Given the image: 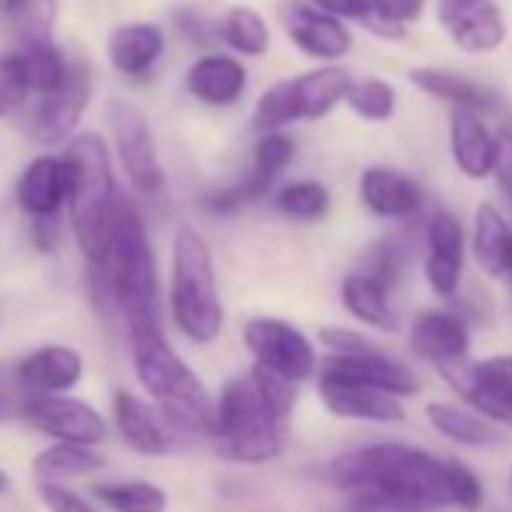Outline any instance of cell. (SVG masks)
<instances>
[{
    "mask_svg": "<svg viewBox=\"0 0 512 512\" xmlns=\"http://www.w3.org/2000/svg\"><path fill=\"white\" fill-rule=\"evenodd\" d=\"M404 443H371V446H356L347 449L341 455H335L323 476L332 488L341 491H362L377 485V479L386 473V467L392 464V458L401 452Z\"/></svg>",
    "mask_w": 512,
    "mask_h": 512,
    "instance_id": "22",
    "label": "cell"
},
{
    "mask_svg": "<svg viewBox=\"0 0 512 512\" xmlns=\"http://www.w3.org/2000/svg\"><path fill=\"white\" fill-rule=\"evenodd\" d=\"M446 31H449L452 43L467 55H488V52L500 49L506 40L503 16L491 0H485V4H479L476 10H470L467 16L452 22Z\"/></svg>",
    "mask_w": 512,
    "mask_h": 512,
    "instance_id": "28",
    "label": "cell"
},
{
    "mask_svg": "<svg viewBox=\"0 0 512 512\" xmlns=\"http://www.w3.org/2000/svg\"><path fill=\"white\" fill-rule=\"evenodd\" d=\"M290 82H293L299 121H320L338 103H344V97L353 85V73L341 64H323L317 70H308V73L290 79Z\"/></svg>",
    "mask_w": 512,
    "mask_h": 512,
    "instance_id": "21",
    "label": "cell"
},
{
    "mask_svg": "<svg viewBox=\"0 0 512 512\" xmlns=\"http://www.w3.org/2000/svg\"><path fill=\"white\" fill-rule=\"evenodd\" d=\"M166 52V34L154 22H127L109 34L106 58L124 79H145Z\"/></svg>",
    "mask_w": 512,
    "mask_h": 512,
    "instance_id": "19",
    "label": "cell"
},
{
    "mask_svg": "<svg viewBox=\"0 0 512 512\" xmlns=\"http://www.w3.org/2000/svg\"><path fill=\"white\" fill-rule=\"evenodd\" d=\"M91 97H94L91 64L85 58H70L64 82L55 91L40 94L31 109V118H28L31 139L40 145H58L76 136V127L82 124L91 106Z\"/></svg>",
    "mask_w": 512,
    "mask_h": 512,
    "instance_id": "8",
    "label": "cell"
},
{
    "mask_svg": "<svg viewBox=\"0 0 512 512\" xmlns=\"http://www.w3.org/2000/svg\"><path fill=\"white\" fill-rule=\"evenodd\" d=\"M13 374L28 401L70 395V389H76L85 377V359L76 347L46 344L13 362Z\"/></svg>",
    "mask_w": 512,
    "mask_h": 512,
    "instance_id": "11",
    "label": "cell"
},
{
    "mask_svg": "<svg viewBox=\"0 0 512 512\" xmlns=\"http://www.w3.org/2000/svg\"><path fill=\"white\" fill-rule=\"evenodd\" d=\"M103 470L100 452L88 446L73 443H52L34 458V476L37 482H64V479H82Z\"/></svg>",
    "mask_w": 512,
    "mask_h": 512,
    "instance_id": "32",
    "label": "cell"
},
{
    "mask_svg": "<svg viewBox=\"0 0 512 512\" xmlns=\"http://www.w3.org/2000/svg\"><path fill=\"white\" fill-rule=\"evenodd\" d=\"M341 302L350 317H356L359 323H365L377 332H398V326H401V320L389 302V290H383L377 281H371L362 272H353L344 278Z\"/></svg>",
    "mask_w": 512,
    "mask_h": 512,
    "instance_id": "27",
    "label": "cell"
},
{
    "mask_svg": "<svg viewBox=\"0 0 512 512\" xmlns=\"http://www.w3.org/2000/svg\"><path fill=\"white\" fill-rule=\"evenodd\" d=\"M410 82L422 91V94H431L443 103H452L455 109H464V112H491L497 109V97L479 85V82H470L458 73H449V70H437V67H416L410 70Z\"/></svg>",
    "mask_w": 512,
    "mask_h": 512,
    "instance_id": "25",
    "label": "cell"
},
{
    "mask_svg": "<svg viewBox=\"0 0 512 512\" xmlns=\"http://www.w3.org/2000/svg\"><path fill=\"white\" fill-rule=\"evenodd\" d=\"M127 344L133 374L148 392L151 407L166 419L175 434L211 440L214 431V398L196 371L166 341L163 320L127 326Z\"/></svg>",
    "mask_w": 512,
    "mask_h": 512,
    "instance_id": "2",
    "label": "cell"
},
{
    "mask_svg": "<svg viewBox=\"0 0 512 512\" xmlns=\"http://www.w3.org/2000/svg\"><path fill=\"white\" fill-rule=\"evenodd\" d=\"M479 4H485V0H437V19L443 28H449L452 22H458L461 16H467Z\"/></svg>",
    "mask_w": 512,
    "mask_h": 512,
    "instance_id": "48",
    "label": "cell"
},
{
    "mask_svg": "<svg viewBox=\"0 0 512 512\" xmlns=\"http://www.w3.org/2000/svg\"><path fill=\"white\" fill-rule=\"evenodd\" d=\"M296 121H299V109H296L290 79H281L272 88H266L253 106V130L260 136L263 133H281Z\"/></svg>",
    "mask_w": 512,
    "mask_h": 512,
    "instance_id": "35",
    "label": "cell"
},
{
    "mask_svg": "<svg viewBox=\"0 0 512 512\" xmlns=\"http://www.w3.org/2000/svg\"><path fill=\"white\" fill-rule=\"evenodd\" d=\"M13 55H16L19 67H22L28 91L37 94V97L55 91L64 82L67 67H70V58L55 46L52 34H25L22 46Z\"/></svg>",
    "mask_w": 512,
    "mask_h": 512,
    "instance_id": "24",
    "label": "cell"
},
{
    "mask_svg": "<svg viewBox=\"0 0 512 512\" xmlns=\"http://www.w3.org/2000/svg\"><path fill=\"white\" fill-rule=\"evenodd\" d=\"M10 488H13V476H10V473H7L4 467H0V497H4V494H7Z\"/></svg>",
    "mask_w": 512,
    "mask_h": 512,
    "instance_id": "50",
    "label": "cell"
},
{
    "mask_svg": "<svg viewBox=\"0 0 512 512\" xmlns=\"http://www.w3.org/2000/svg\"><path fill=\"white\" fill-rule=\"evenodd\" d=\"M28 82L22 76V67L16 61V55H0V118L16 112L25 100H28Z\"/></svg>",
    "mask_w": 512,
    "mask_h": 512,
    "instance_id": "39",
    "label": "cell"
},
{
    "mask_svg": "<svg viewBox=\"0 0 512 512\" xmlns=\"http://www.w3.org/2000/svg\"><path fill=\"white\" fill-rule=\"evenodd\" d=\"M458 395H461L464 401H470V407H473L482 419H491V422H497V425L512 428V404H509V401L491 398V395L476 392V389H461Z\"/></svg>",
    "mask_w": 512,
    "mask_h": 512,
    "instance_id": "45",
    "label": "cell"
},
{
    "mask_svg": "<svg viewBox=\"0 0 512 512\" xmlns=\"http://www.w3.org/2000/svg\"><path fill=\"white\" fill-rule=\"evenodd\" d=\"M61 157L67 160L70 169V196H67L70 226L85 263L94 266L103 260V253L109 247L112 217L121 199L112 151L100 133L85 130L70 136Z\"/></svg>",
    "mask_w": 512,
    "mask_h": 512,
    "instance_id": "3",
    "label": "cell"
},
{
    "mask_svg": "<svg viewBox=\"0 0 512 512\" xmlns=\"http://www.w3.org/2000/svg\"><path fill=\"white\" fill-rule=\"evenodd\" d=\"M0 10H4V0H0Z\"/></svg>",
    "mask_w": 512,
    "mask_h": 512,
    "instance_id": "52",
    "label": "cell"
},
{
    "mask_svg": "<svg viewBox=\"0 0 512 512\" xmlns=\"http://www.w3.org/2000/svg\"><path fill=\"white\" fill-rule=\"evenodd\" d=\"M371 7H374V22L404 31V25H410L422 16L425 0H371Z\"/></svg>",
    "mask_w": 512,
    "mask_h": 512,
    "instance_id": "41",
    "label": "cell"
},
{
    "mask_svg": "<svg viewBox=\"0 0 512 512\" xmlns=\"http://www.w3.org/2000/svg\"><path fill=\"white\" fill-rule=\"evenodd\" d=\"M308 7L338 19V22H362L368 25L374 19L371 0H308Z\"/></svg>",
    "mask_w": 512,
    "mask_h": 512,
    "instance_id": "42",
    "label": "cell"
},
{
    "mask_svg": "<svg viewBox=\"0 0 512 512\" xmlns=\"http://www.w3.org/2000/svg\"><path fill=\"white\" fill-rule=\"evenodd\" d=\"M347 512H413V509H407L404 503H398L380 488H362V491H350Z\"/></svg>",
    "mask_w": 512,
    "mask_h": 512,
    "instance_id": "46",
    "label": "cell"
},
{
    "mask_svg": "<svg viewBox=\"0 0 512 512\" xmlns=\"http://www.w3.org/2000/svg\"><path fill=\"white\" fill-rule=\"evenodd\" d=\"M320 341L332 350V356H359V353L374 350V344L365 335H359L353 329H341V326H323Z\"/></svg>",
    "mask_w": 512,
    "mask_h": 512,
    "instance_id": "43",
    "label": "cell"
},
{
    "mask_svg": "<svg viewBox=\"0 0 512 512\" xmlns=\"http://www.w3.org/2000/svg\"><path fill=\"white\" fill-rule=\"evenodd\" d=\"M317 395L323 401V407L338 416V419H353V422H377V425H392V422H404V407L398 398L353 383L347 377H338L332 371L317 368Z\"/></svg>",
    "mask_w": 512,
    "mask_h": 512,
    "instance_id": "12",
    "label": "cell"
},
{
    "mask_svg": "<svg viewBox=\"0 0 512 512\" xmlns=\"http://www.w3.org/2000/svg\"><path fill=\"white\" fill-rule=\"evenodd\" d=\"M100 506L112 512H166L169 494L157 482L130 479V482H103L94 488Z\"/></svg>",
    "mask_w": 512,
    "mask_h": 512,
    "instance_id": "33",
    "label": "cell"
},
{
    "mask_svg": "<svg viewBox=\"0 0 512 512\" xmlns=\"http://www.w3.org/2000/svg\"><path fill=\"white\" fill-rule=\"evenodd\" d=\"M278 19L287 31L290 43L314 61L335 64V61L347 58L353 49V34L344 22L302 4V0H284L278 7Z\"/></svg>",
    "mask_w": 512,
    "mask_h": 512,
    "instance_id": "10",
    "label": "cell"
},
{
    "mask_svg": "<svg viewBox=\"0 0 512 512\" xmlns=\"http://www.w3.org/2000/svg\"><path fill=\"white\" fill-rule=\"evenodd\" d=\"M28 425L52 437L55 443H73V446H100L109 437V425L103 413L73 395H52V398H31L22 413Z\"/></svg>",
    "mask_w": 512,
    "mask_h": 512,
    "instance_id": "9",
    "label": "cell"
},
{
    "mask_svg": "<svg viewBox=\"0 0 512 512\" xmlns=\"http://www.w3.org/2000/svg\"><path fill=\"white\" fill-rule=\"evenodd\" d=\"M512 241V229L500 217V211L488 202L479 205L473 223V256L485 275L500 278L506 275V250Z\"/></svg>",
    "mask_w": 512,
    "mask_h": 512,
    "instance_id": "30",
    "label": "cell"
},
{
    "mask_svg": "<svg viewBox=\"0 0 512 512\" xmlns=\"http://www.w3.org/2000/svg\"><path fill=\"white\" fill-rule=\"evenodd\" d=\"M241 338H244V347L250 350L256 368H263L293 386L311 380L320 368L311 338L299 326H293L281 317L247 320L241 329Z\"/></svg>",
    "mask_w": 512,
    "mask_h": 512,
    "instance_id": "7",
    "label": "cell"
},
{
    "mask_svg": "<svg viewBox=\"0 0 512 512\" xmlns=\"http://www.w3.org/2000/svg\"><path fill=\"white\" fill-rule=\"evenodd\" d=\"M452 157H455V166L479 181L485 175H491V166H494V136L488 133V127L482 124V118L476 112H464V109H455L452 112Z\"/></svg>",
    "mask_w": 512,
    "mask_h": 512,
    "instance_id": "23",
    "label": "cell"
},
{
    "mask_svg": "<svg viewBox=\"0 0 512 512\" xmlns=\"http://www.w3.org/2000/svg\"><path fill=\"white\" fill-rule=\"evenodd\" d=\"M296 157V139L290 133H263L253 145V163H250V178L260 181L263 187L272 190L278 175L293 163Z\"/></svg>",
    "mask_w": 512,
    "mask_h": 512,
    "instance_id": "36",
    "label": "cell"
},
{
    "mask_svg": "<svg viewBox=\"0 0 512 512\" xmlns=\"http://www.w3.org/2000/svg\"><path fill=\"white\" fill-rule=\"evenodd\" d=\"M344 103L362 118V121H389L395 115V103H398V94L395 88L386 82V79H353Z\"/></svg>",
    "mask_w": 512,
    "mask_h": 512,
    "instance_id": "37",
    "label": "cell"
},
{
    "mask_svg": "<svg viewBox=\"0 0 512 512\" xmlns=\"http://www.w3.org/2000/svg\"><path fill=\"white\" fill-rule=\"evenodd\" d=\"M287 422L263 401L250 377H235L220 389L214 401L211 440L220 458L232 464L260 467L284 452Z\"/></svg>",
    "mask_w": 512,
    "mask_h": 512,
    "instance_id": "5",
    "label": "cell"
},
{
    "mask_svg": "<svg viewBox=\"0 0 512 512\" xmlns=\"http://www.w3.org/2000/svg\"><path fill=\"white\" fill-rule=\"evenodd\" d=\"M112 416L121 440L145 458H160L175 449V431L166 419L130 389H115L112 395Z\"/></svg>",
    "mask_w": 512,
    "mask_h": 512,
    "instance_id": "15",
    "label": "cell"
},
{
    "mask_svg": "<svg viewBox=\"0 0 512 512\" xmlns=\"http://www.w3.org/2000/svg\"><path fill=\"white\" fill-rule=\"evenodd\" d=\"M28 7V0H4V13L7 16H19Z\"/></svg>",
    "mask_w": 512,
    "mask_h": 512,
    "instance_id": "49",
    "label": "cell"
},
{
    "mask_svg": "<svg viewBox=\"0 0 512 512\" xmlns=\"http://www.w3.org/2000/svg\"><path fill=\"white\" fill-rule=\"evenodd\" d=\"M503 199L512 208V130H500L494 136V166H491Z\"/></svg>",
    "mask_w": 512,
    "mask_h": 512,
    "instance_id": "44",
    "label": "cell"
},
{
    "mask_svg": "<svg viewBox=\"0 0 512 512\" xmlns=\"http://www.w3.org/2000/svg\"><path fill=\"white\" fill-rule=\"evenodd\" d=\"M428 413V422L449 440L461 443V446H473V449H482V446H497L500 443V434L497 428L482 419L479 413H470L464 407H455V404H443V401H431L425 407Z\"/></svg>",
    "mask_w": 512,
    "mask_h": 512,
    "instance_id": "29",
    "label": "cell"
},
{
    "mask_svg": "<svg viewBox=\"0 0 512 512\" xmlns=\"http://www.w3.org/2000/svg\"><path fill=\"white\" fill-rule=\"evenodd\" d=\"M359 196L362 205L383 220H410L425 205L419 181L392 166H368L359 178Z\"/></svg>",
    "mask_w": 512,
    "mask_h": 512,
    "instance_id": "17",
    "label": "cell"
},
{
    "mask_svg": "<svg viewBox=\"0 0 512 512\" xmlns=\"http://www.w3.org/2000/svg\"><path fill=\"white\" fill-rule=\"evenodd\" d=\"M169 311L175 329L193 344H211L223 329V302L217 287L214 253L205 235L190 223H181L172 241Z\"/></svg>",
    "mask_w": 512,
    "mask_h": 512,
    "instance_id": "4",
    "label": "cell"
},
{
    "mask_svg": "<svg viewBox=\"0 0 512 512\" xmlns=\"http://www.w3.org/2000/svg\"><path fill=\"white\" fill-rule=\"evenodd\" d=\"M178 28H181V34H184L190 43H199V46H208V43L217 40L214 25H205L196 13H181V16H178Z\"/></svg>",
    "mask_w": 512,
    "mask_h": 512,
    "instance_id": "47",
    "label": "cell"
},
{
    "mask_svg": "<svg viewBox=\"0 0 512 512\" xmlns=\"http://www.w3.org/2000/svg\"><path fill=\"white\" fill-rule=\"evenodd\" d=\"M329 205H332V196H329L326 184L311 181V178L290 181L275 193L278 214H284L290 220H305V223L323 220L329 214Z\"/></svg>",
    "mask_w": 512,
    "mask_h": 512,
    "instance_id": "34",
    "label": "cell"
},
{
    "mask_svg": "<svg viewBox=\"0 0 512 512\" xmlns=\"http://www.w3.org/2000/svg\"><path fill=\"white\" fill-rule=\"evenodd\" d=\"M401 269H404V253L395 241H380L374 244V250L368 253V260H365V269L362 275H368L371 281H377L383 290H395L398 278H401Z\"/></svg>",
    "mask_w": 512,
    "mask_h": 512,
    "instance_id": "38",
    "label": "cell"
},
{
    "mask_svg": "<svg viewBox=\"0 0 512 512\" xmlns=\"http://www.w3.org/2000/svg\"><path fill=\"white\" fill-rule=\"evenodd\" d=\"M320 368L332 371L338 377H347L353 383L380 389V392H386L392 398H407V395L419 392L416 374L407 365H401L392 356H386L380 347H374L368 353H359V356H329Z\"/></svg>",
    "mask_w": 512,
    "mask_h": 512,
    "instance_id": "18",
    "label": "cell"
},
{
    "mask_svg": "<svg viewBox=\"0 0 512 512\" xmlns=\"http://www.w3.org/2000/svg\"><path fill=\"white\" fill-rule=\"evenodd\" d=\"M428 260L425 278L440 299H452L461 287L464 272V226L452 211H434L425 226Z\"/></svg>",
    "mask_w": 512,
    "mask_h": 512,
    "instance_id": "13",
    "label": "cell"
},
{
    "mask_svg": "<svg viewBox=\"0 0 512 512\" xmlns=\"http://www.w3.org/2000/svg\"><path fill=\"white\" fill-rule=\"evenodd\" d=\"M247 67L226 52H208L196 58L184 76V88L193 100L211 109H229L247 94Z\"/></svg>",
    "mask_w": 512,
    "mask_h": 512,
    "instance_id": "16",
    "label": "cell"
},
{
    "mask_svg": "<svg viewBox=\"0 0 512 512\" xmlns=\"http://www.w3.org/2000/svg\"><path fill=\"white\" fill-rule=\"evenodd\" d=\"M506 275H512V241H509V250H506Z\"/></svg>",
    "mask_w": 512,
    "mask_h": 512,
    "instance_id": "51",
    "label": "cell"
},
{
    "mask_svg": "<svg viewBox=\"0 0 512 512\" xmlns=\"http://www.w3.org/2000/svg\"><path fill=\"white\" fill-rule=\"evenodd\" d=\"M103 118H106V127L112 136L115 157H118L133 193L148 196V199L157 196L166 184V172H163V163L157 154L151 121L142 112V106H136L133 100H124V97H109L103 106Z\"/></svg>",
    "mask_w": 512,
    "mask_h": 512,
    "instance_id": "6",
    "label": "cell"
},
{
    "mask_svg": "<svg viewBox=\"0 0 512 512\" xmlns=\"http://www.w3.org/2000/svg\"><path fill=\"white\" fill-rule=\"evenodd\" d=\"M410 347L419 359H428L437 368L458 365L470 353V329L449 311H425L410 329Z\"/></svg>",
    "mask_w": 512,
    "mask_h": 512,
    "instance_id": "20",
    "label": "cell"
},
{
    "mask_svg": "<svg viewBox=\"0 0 512 512\" xmlns=\"http://www.w3.org/2000/svg\"><path fill=\"white\" fill-rule=\"evenodd\" d=\"M88 284L97 305L118 314L124 329L160 320V284L148 226L136 202L124 193L112 217L103 260L88 266Z\"/></svg>",
    "mask_w": 512,
    "mask_h": 512,
    "instance_id": "1",
    "label": "cell"
},
{
    "mask_svg": "<svg viewBox=\"0 0 512 512\" xmlns=\"http://www.w3.org/2000/svg\"><path fill=\"white\" fill-rule=\"evenodd\" d=\"M443 377L461 392V389H476L491 398L509 401L512 404V356H491L476 365H446L440 368Z\"/></svg>",
    "mask_w": 512,
    "mask_h": 512,
    "instance_id": "31",
    "label": "cell"
},
{
    "mask_svg": "<svg viewBox=\"0 0 512 512\" xmlns=\"http://www.w3.org/2000/svg\"><path fill=\"white\" fill-rule=\"evenodd\" d=\"M37 497L49 512H100L91 500H85L64 482H37Z\"/></svg>",
    "mask_w": 512,
    "mask_h": 512,
    "instance_id": "40",
    "label": "cell"
},
{
    "mask_svg": "<svg viewBox=\"0 0 512 512\" xmlns=\"http://www.w3.org/2000/svg\"><path fill=\"white\" fill-rule=\"evenodd\" d=\"M67 196H70V169L61 154H40L19 175L16 202L34 223L58 220L61 208H67Z\"/></svg>",
    "mask_w": 512,
    "mask_h": 512,
    "instance_id": "14",
    "label": "cell"
},
{
    "mask_svg": "<svg viewBox=\"0 0 512 512\" xmlns=\"http://www.w3.org/2000/svg\"><path fill=\"white\" fill-rule=\"evenodd\" d=\"M217 40L232 49V55L238 58H263L269 49H272V31H269V22L263 19V13L256 7H247V4H235L229 7L217 25Z\"/></svg>",
    "mask_w": 512,
    "mask_h": 512,
    "instance_id": "26",
    "label": "cell"
}]
</instances>
